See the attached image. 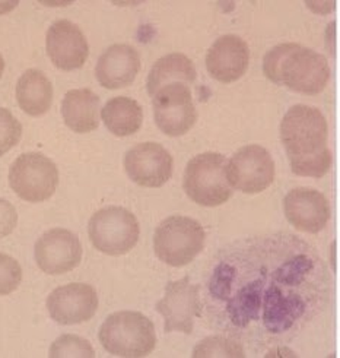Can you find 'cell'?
<instances>
[{"label": "cell", "instance_id": "1", "mask_svg": "<svg viewBox=\"0 0 340 358\" xmlns=\"http://www.w3.org/2000/svg\"><path fill=\"white\" fill-rule=\"evenodd\" d=\"M327 278L318 255L297 237L246 240L221 255L207 282L222 304L225 329L260 327L285 335L310 322L325 300Z\"/></svg>", "mask_w": 340, "mask_h": 358}, {"label": "cell", "instance_id": "2", "mask_svg": "<svg viewBox=\"0 0 340 358\" xmlns=\"http://www.w3.org/2000/svg\"><path fill=\"white\" fill-rule=\"evenodd\" d=\"M327 135V122L320 110L302 104L288 110L281 123V139L294 174L320 178L329 173L333 158Z\"/></svg>", "mask_w": 340, "mask_h": 358}, {"label": "cell", "instance_id": "3", "mask_svg": "<svg viewBox=\"0 0 340 358\" xmlns=\"http://www.w3.org/2000/svg\"><path fill=\"white\" fill-rule=\"evenodd\" d=\"M263 72L273 84L305 95L320 94L330 79L327 59L295 43L279 44L267 52Z\"/></svg>", "mask_w": 340, "mask_h": 358}, {"label": "cell", "instance_id": "4", "mask_svg": "<svg viewBox=\"0 0 340 358\" xmlns=\"http://www.w3.org/2000/svg\"><path fill=\"white\" fill-rule=\"evenodd\" d=\"M98 338L105 351L126 358L147 357L156 345L154 323L139 312L110 315L101 324Z\"/></svg>", "mask_w": 340, "mask_h": 358}, {"label": "cell", "instance_id": "5", "mask_svg": "<svg viewBox=\"0 0 340 358\" xmlns=\"http://www.w3.org/2000/svg\"><path fill=\"white\" fill-rule=\"evenodd\" d=\"M228 161L218 152H205L189 161L183 187L187 196L202 206H219L231 198L232 187L226 177Z\"/></svg>", "mask_w": 340, "mask_h": 358}, {"label": "cell", "instance_id": "6", "mask_svg": "<svg viewBox=\"0 0 340 358\" xmlns=\"http://www.w3.org/2000/svg\"><path fill=\"white\" fill-rule=\"evenodd\" d=\"M203 227L193 218L174 215L158 225L154 249L159 260L170 266H186L193 262L205 246Z\"/></svg>", "mask_w": 340, "mask_h": 358}, {"label": "cell", "instance_id": "7", "mask_svg": "<svg viewBox=\"0 0 340 358\" xmlns=\"http://www.w3.org/2000/svg\"><path fill=\"white\" fill-rule=\"evenodd\" d=\"M88 234L96 250L119 256L136 246L140 229L131 210L121 206H108L92 215L88 224Z\"/></svg>", "mask_w": 340, "mask_h": 358}, {"label": "cell", "instance_id": "8", "mask_svg": "<svg viewBox=\"0 0 340 358\" xmlns=\"http://www.w3.org/2000/svg\"><path fill=\"white\" fill-rule=\"evenodd\" d=\"M9 185L27 202L50 199L59 185L54 162L40 152H27L15 159L9 170Z\"/></svg>", "mask_w": 340, "mask_h": 358}, {"label": "cell", "instance_id": "9", "mask_svg": "<svg viewBox=\"0 0 340 358\" xmlns=\"http://www.w3.org/2000/svg\"><path fill=\"white\" fill-rule=\"evenodd\" d=\"M226 177L231 187L242 193H260L274 180V161L263 146L247 145L226 164Z\"/></svg>", "mask_w": 340, "mask_h": 358}, {"label": "cell", "instance_id": "10", "mask_svg": "<svg viewBox=\"0 0 340 358\" xmlns=\"http://www.w3.org/2000/svg\"><path fill=\"white\" fill-rule=\"evenodd\" d=\"M156 312L164 317L165 332L190 335L194 319L202 315L200 288L189 278L171 281L165 287V296L156 303Z\"/></svg>", "mask_w": 340, "mask_h": 358}, {"label": "cell", "instance_id": "11", "mask_svg": "<svg viewBox=\"0 0 340 358\" xmlns=\"http://www.w3.org/2000/svg\"><path fill=\"white\" fill-rule=\"evenodd\" d=\"M152 100L155 123L168 136H183L198 120L190 87L184 84L167 85Z\"/></svg>", "mask_w": 340, "mask_h": 358}, {"label": "cell", "instance_id": "12", "mask_svg": "<svg viewBox=\"0 0 340 358\" xmlns=\"http://www.w3.org/2000/svg\"><path fill=\"white\" fill-rule=\"evenodd\" d=\"M124 169L128 178L136 185L161 187L172 176V157L163 145L145 142L126 152Z\"/></svg>", "mask_w": 340, "mask_h": 358}, {"label": "cell", "instance_id": "13", "mask_svg": "<svg viewBox=\"0 0 340 358\" xmlns=\"http://www.w3.org/2000/svg\"><path fill=\"white\" fill-rule=\"evenodd\" d=\"M36 262L48 275H60L75 269L82 260V246L76 234L66 229H53L36 243Z\"/></svg>", "mask_w": 340, "mask_h": 358}, {"label": "cell", "instance_id": "14", "mask_svg": "<svg viewBox=\"0 0 340 358\" xmlns=\"http://www.w3.org/2000/svg\"><path fill=\"white\" fill-rule=\"evenodd\" d=\"M98 308L94 287L73 282L56 288L47 299V310L59 324H77L89 320Z\"/></svg>", "mask_w": 340, "mask_h": 358}, {"label": "cell", "instance_id": "15", "mask_svg": "<svg viewBox=\"0 0 340 358\" xmlns=\"http://www.w3.org/2000/svg\"><path fill=\"white\" fill-rule=\"evenodd\" d=\"M45 47L48 57L61 71L82 68L89 55V45L84 32L68 20L56 21L48 28Z\"/></svg>", "mask_w": 340, "mask_h": 358}, {"label": "cell", "instance_id": "16", "mask_svg": "<svg viewBox=\"0 0 340 358\" xmlns=\"http://www.w3.org/2000/svg\"><path fill=\"white\" fill-rule=\"evenodd\" d=\"M285 215L297 230L317 234L330 220V205L325 194L314 189L298 187L288 192L283 201Z\"/></svg>", "mask_w": 340, "mask_h": 358}, {"label": "cell", "instance_id": "17", "mask_svg": "<svg viewBox=\"0 0 340 358\" xmlns=\"http://www.w3.org/2000/svg\"><path fill=\"white\" fill-rule=\"evenodd\" d=\"M250 48L238 36H222L206 55V69L222 84H231L242 78L249 69Z\"/></svg>", "mask_w": 340, "mask_h": 358}, {"label": "cell", "instance_id": "18", "mask_svg": "<svg viewBox=\"0 0 340 358\" xmlns=\"http://www.w3.org/2000/svg\"><path fill=\"white\" fill-rule=\"evenodd\" d=\"M140 71V56L128 44L110 45L96 63L95 75L101 87L120 90L133 84Z\"/></svg>", "mask_w": 340, "mask_h": 358}, {"label": "cell", "instance_id": "19", "mask_svg": "<svg viewBox=\"0 0 340 358\" xmlns=\"http://www.w3.org/2000/svg\"><path fill=\"white\" fill-rule=\"evenodd\" d=\"M100 96L91 90H72L61 101V116L73 132L88 134L100 126Z\"/></svg>", "mask_w": 340, "mask_h": 358}, {"label": "cell", "instance_id": "20", "mask_svg": "<svg viewBox=\"0 0 340 358\" xmlns=\"http://www.w3.org/2000/svg\"><path fill=\"white\" fill-rule=\"evenodd\" d=\"M16 101L29 116H43L53 103V85L41 71L28 69L16 84Z\"/></svg>", "mask_w": 340, "mask_h": 358}, {"label": "cell", "instance_id": "21", "mask_svg": "<svg viewBox=\"0 0 340 358\" xmlns=\"http://www.w3.org/2000/svg\"><path fill=\"white\" fill-rule=\"evenodd\" d=\"M196 68L183 53H171L161 57L148 75V94L152 96L167 85L184 84L190 87L196 80Z\"/></svg>", "mask_w": 340, "mask_h": 358}, {"label": "cell", "instance_id": "22", "mask_svg": "<svg viewBox=\"0 0 340 358\" xmlns=\"http://www.w3.org/2000/svg\"><path fill=\"white\" fill-rule=\"evenodd\" d=\"M101 117L112 135L124 138L135 135L143 122L140 104L128 96H116L105 103Z\"/></svg>", "mask_w": 340, "mask_h": 358}, {"label": "cell", "instance_id": "23", "mask_svg": "<svg viewBox=\"0 0 340 358\" xmlns=\"http://www.w3.org/2000/svg\"><path fill=\"white\" fill-rule=\"evenodd\" d=\"M193 357H246L244 348L232 338L212 336L194 347Z\"/></svg>", "mask_w": 340, "mask_h": 358}, {"label": "cell", "instance_id": "24", "mask_svg": "<svg viewBox=\"0 0 340 358\" xmlns=\"http://www.w3.org/2000/svg\"><path fill=\"white\" fill-rule=\"evenodd\" d=\"M50 357H79V358H92L95 351L87 339L76 335H61L57 338L50 347Z\"/></svg>", "mask_w": 340, "mask_h": 358}, {"label": "cell", "instance_id": "25", "mask_svg": "<svg viewBox=\"0 0 340 358\" xmlns=\"http://www.w3.org/2000/svg\"><path fill=\"white\" fill-rule=\"evenodd\" d=\"M22 124L8 108L0 107V157L21 141Z\"/></svg>", "mask_w": 340, "mask_h": 358}, {"label": "cell", "instance_id": "26", "mask_svg": "<svg viewBox=\"0 0 340 358\" xmlns=\"http://www.w3.org/2000/svg\"><path fill=\"white\" fill-rule=\"evenodd\" d=\"M22 269L18 260L9 255L0 253V296H8L20 287Z\"/></svg>", "mask_w": 340, "mask_h": 358}, {"label": "cell", "instance_id": "27", "mask_svg": "<svg viewBox=\"0 0 340 358\" xmlns=\"http://www.w3.org/2000/svg\"><path fill=\"white\" fill-rule=\"evenodd\" d=\"M16 224H18V214L15 206L0 198V238L9 236L15 230Z\"/></svg>", "mask_w": 340, "mask_h": 358}, {"label": "cell", "instance_id": "28", "mask_svg": "<svg viewBox=\"0 0 340 358\" xmlns=\"http://www.w3.org/2000/svg\"><path fill=\"white\" fill-rule=\"evenodd\" d=\"M18 6V2H0V15L8 13Z\"/></svg>", "mask_w": 340, "mask_h": 358}, {"label": "cell", "instance_id": "29", "mask_svg": "<svg viewBox=\"0 0 340 358\" xmlns=\"http://www.w3.org/2000/svg\"><path fill=\"white\" fill-rule=\"evenodd\" d=\"M3 71H5V60H3V56L0 55V78H2Z\"/></svg>", "mask_w": 340, "mask_h": 358}]
</instances>
